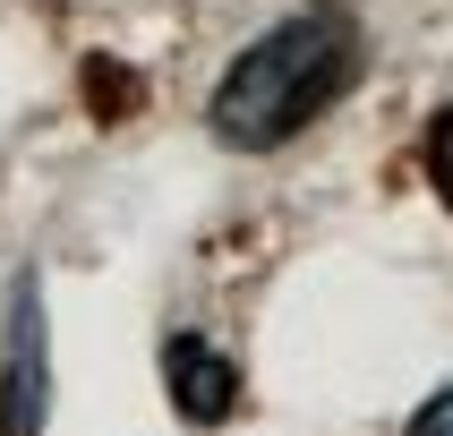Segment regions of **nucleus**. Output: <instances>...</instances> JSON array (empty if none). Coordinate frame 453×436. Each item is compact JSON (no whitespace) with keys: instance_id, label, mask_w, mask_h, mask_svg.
Listing matches in <instances>:
<instances>
[{"instance_id":"5","label":"nucleus","mask_w":453,"mask_h":436,"mask_svg":"<svg viewBox=\"0 0 453 436\" xmlns=\"http://www.w3.org/2000/svg\"><path fill=\"white\" fill-rule=\"evenodd\" d=\"M411 436H453V385H445V394H428V402L411 410Z\"/></svg>"},{"instance_id":"1","label":"nucleus","mask_w":453,"mask_h":436,"mask_svg":"<svg viewBox=\"0 0 453 436\" xmlns=\"http://www.w3.org/2000/svg\"><path fill=\"white\" fill-rule=\"evenodd\" d=\"M359 69H368L359 18L351 9H308V18L257 34V43L231 60L223 86H214V103H205V120H214L223 146L274 154V146H291L308 120H326L334 103L359 86Z\"/></svg>"},{"instance_id":"6","label":"nucleus","mask_w":453,"mask_h":436,"mask_svg":"<svg viewBox=\"0 0 453 436\" xmlns=\"http://www.w3.org/2000/svg\"><path fill=\"white\" fill-rule=\"evenodd\" d=\"M317 9H351V0H317Z\"/></svg>"},{"instance_id":"4","label":"nucleus","mask_w":453,"mask_h":436,"mask_svg":"<svg viewBox=\"0 0 453 436\" xmlns=\"http://www.w3.org/2000/svg\"><path fill=\"white\" fill-rule=\"evenodd\" d=\"M419 172H428V188L453 205V103L428 120V146H419Z\"/></svg>"},{"instance_id":"2","label":"nucleus","mask_w":453,"mask_h":436,"mask_svg":"<svg viewBox=\"0 0 453 436\" xmlns=\"http://www.w3.org/2000/svg\"><path fill=\"white\" fill-rule=\"evenodd\" d=\"M51 368H43V291L35 274L9 282V333H0V436H43Z\"/></svg>"},{"instance_id":"3","label":"nucleus","mask_w":453,"mask_h":436,"mask_svg":"<svg viewBox=\"0 0 453 436\" xmlns=\"http://www.w3.org/2000/svg\"><path fill=\"white\" fill-rule=\"evenodd\" d=\"M163 385H172L180 419H197V428H223L231 410H240V368L205 333H172L163 342Z\"/></svg>"}]
</instances>
